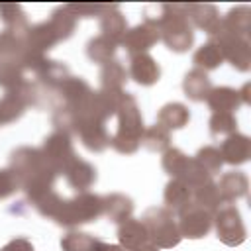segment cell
<instances>
[{"label":"cell","instance_id":"1","mask_svg":"<svg viewBox=\"0 0 251 251\" xmlns=\"http://www.w3.org/2000/svg\"><path fill=\"white\" fill-rule=\"evenodd\" d=\"M10 169L18 176L20 186L31 204L53 190L57 173L45 161L41 149L18 147L10 155Z\"/></svg>","mask_w":251,"mask_h":251},{"label":"cell","instance_id":"2","mask_svg":"<svg viewBox=\"0 0 251 251\" xmlns=\"http://www.w3.org/2000/svg\"><path fill=\"white\" fill-rule=\"evenodd\" d=\"M76 16L69 10V6H59L51 12V18L45 22H39L35 25H27L22 31L24 43L29 53L33 55H45L49 49H53L57 43L69 39L76 27Z\"/></svg>","mask_w":251,"mask_h":251},{"label":"cell","instance_id":"3","mask_svg":"<svg viewBox=\"0 0 251 251\" xmlns=\"http://www.w3.org/2000/svg\"><path fill=\"white\" fill-rule=\"evenodd\" d=\"M157 14L149 16L157 22L159 37L175 53H184L194 43V31L186 18L184 4H159L151 6Z\"/></svg>","mask_w":251,"mask_h":251},{"label":"cell","instance_id":"4","mask_svg":"<svg viewBox=\"0 0 251 251\" xmlns=\"http://www.w3.org/2000/svg\"><path fill=\"white\" fill-rule=\"evenodd\" d=\"M116 118H118V127L110 137V145L122 155H133L139 149L141 137L145 131L143 116L133 94L129 92L126 94L124 102L116 112Z\"/></svg>","mask_w":251,"mask_h":251},{"label":"cell","instance_id":"5","mask_svg":"<svg viewBox=\"0 0 251 251\" xmlns=\"http://www.w3.org/2000/svg\"><path fill=\"white\" fill-rule=\"evenodd\" d=\"M104 214V200L98 194L92 192H78L76 196L65 200L59 198L57 206L51 212V220H55L59 226L65 227H76L88 222L98 220Z\"/></svg>","mask_w":251,"mask_h":251},{"label":"cell","instance_id":"6","mask_svg":"<svg viewBox=\"0 0 251 251\" xmlns=\"http://www.w3.org/2000/svg\"><path fill=\"white\" fill-rule=\"evenodd\" d=\"M141 224L145 226L147 241L153 243L157 249H173L182 239L173 212L167 210L165 206L147 208L145 214L141 216Z\"/></svg>","mask_w":251,"mask_h":251},{"label":"cell","instance_id":"7","mask_svg":"<svg viewBox=\"0 0 251 251\" xmlns=\"http://www.w3.org/2000/svg\"><path fill=\"white\" fill-rule=\"evenodd\" d=\"M161 165H163V171L167 175H171L173 178H178L182 182H186L190 188L210 180L212 176L194 161V157H188L184 155L180 149L176 147H169L165 153H163V159H161Z\"/></svg>","mask_w":251,"mask_h":251},{"label":"cell","instance_id":"8","mask_svg":"<svg viewBox=\"0 0 251 251\" xmlns=\"http://www.w3.org/2000/svg\"><path fill=\"white\" fill-rule=\"evenodd\" d=\"M41 96H43V92L29 78L20 88H16L12 92H6L0 98V126L16 122L25 112L27 106H39V98Z\"/></svg>","mask_w":251,"mask_h":251},{"label":"cell","instance_id":"9","mask_svg":"<svg viewBox=\"0 0 251 251\" xmlns=\"http://www.w3.org/2000/svg\"><path fill=\"white\" fill-rule=\"evenodd\" d=\"M212 224L216 226L218 239L227 247H237L247 239V229L235 204H222L212 214Z\"/></svg>","mask_w":251,"mask_h":251},{"label":"cell","instance_id":"10","mask_svg":"<svg viewBox=\"0 0 251 251\" xmlns=\"http://www.w3.org/2000/svg\"><path fill=\"white\" fill-rule=\"evenodd\" d=\"M210 39L218 45L224 61H227L235 71L247 73L251 69V45H249V37H241V35L224 31V29H218Z\"/></svg>","mask_w":251,"mask_h":251},{"label":"cell","instance_id":"11","mask_svg":"<svg viewBox=\"0 0 251 251\" xmlns=\"http://www.w3.org/2000/svg\"><path fill=\"white\" fill-rule=\"evenodd\" d=\"M41 153H43L45 161L51 165V169L57 173V176L65 175V171L76 159L71 135L67 131H61V129H55L53 133H49L45 137V141L41 145Z\"/></svg>","mask_w":251,"mask_h":251},{"label":"cell","instance_id":"12","mask_svg":"<svg viewBox=\"0 0 251 251\" xmlns=\"http://www.w3.org/2000/svg\"><path fill=\"white\" fill-rule=\"evenodd\" d=\"M159 29H157V22L149 16H145V20L133 27H127L124 39H122V47L129 53V55H139V53H147L157 41H159Z\"/></svg>","mask_w":251,"mask_h":251},{"label":"cell","instance_id":"13","mask_svg":"<svg viewBox=\"0 0 251 251\" xmlns=\"http://www.w3.org/2000/svg\"><path fill=\"white\" fill-rule=\"evenodd\" d=\"M176 226H178V231L182 237L200 239V237L208 235V231L212 229V212H208L192 202L178 212Z\"/></svg>","mask_w":251,"mask_h":251},{"label":"cell","instance_id":"14","mask_svg":"<svg viewBox=\"0 0 251 251\" xmlns=\"http://www.w3.org/2000/svg\"><path fill=\"white\" fill-rule=\"evenodd\" d=\"M127 76L139 86H153L161 78V67L149 53H139L129 57Z\"/></svg>","mask_w":251,"mask_h":251},{"label":"cell","instance_id":"15","mask_svg":"<svg viewBox=\"0 0 251 251\" xmlns=\"http://www.w3.org/2000/svg\"><path fill=\"white\" fill-rule=\"evenodd\" d=\"M222 161L227 165H243L251 157V139L239 131L224 137L222 145L218 147Z\"/></svg>","mask_w":251,"mask_h":251},{"label":"cell","instance_id":"16","mask_svg":"<svg viewBox=\"0 0 251 251\" xmlns=\"http://www.w3.org/2000/svg\"><path fill=\"white\" fill-rule=\"evenodd\" d=\"M186 18L190 25H196L210 37L220 29V14L214 4H184Z\"/></svg>","mask_w":251,"mask_h":251},{"label":"cell","instance_id":"17","mask_svg":"<svg viewBox=\"0 0 251 251\" xmlns=\"http://www.w3.org/2000/svg\"><path fill=\"white\" fill-rule=\"evenodd\" d=\"M216 184H218V192L224 204H233L235 200L247 196V190H249V178L241 171L224 173L220 176V182Z\"/></svg>","mask_w":251,"mask_h":251},{"label":"cell","instance_id":"18","mask_svg":"<svg viewBox=\"0 0 251 251\" xmlns=\"http://www.w3.org/2000/svg\"><path fill=\"white\" fill-rule=\"evenodd\" d=\"M100 35L108 37L110 41H114L116 45L122 43L126 31H127V22L126 16L120 12L118 4H108L106 10L100 16Z\"/></svg>","mask_w":251,"mask_h":251},{"label":"cell","instance_id":"19","mask_svg":"<svg viewBox=\"0 0 251 251\" xmlns=\"http://www.w3.org/2000/svg\"><path fill=\"white\" fill-rule=\"evenodd\" d=\"M69 182V186L76 188L78 192H86L94 182H96V169L94 165H90L88 161H82V159H75L73 165L65 171L63 175Z\"/></svg>","mask_w":251,"mask_h":251},{"label":"cell","instance_id":"20","mask_svg":"<svg viewBox=\"0 0 251 251\" xmlns=\"http://www.w3.org/2000/svg\"><path fill=\"white\" fill-rule=\"evenodd\" d=\"M206 104L210 106L212 114L214 112H229V114H233V110H237L241 106L239 90H235L231 86H212V90L206 96Z\"/></svg>","mask_w":251,"mask_h":251},{"label":"cell","instance_id":"21","mask_svg":"<svg viewBox=\"0 0 251 251\" xmlns=\"http://www.w3.org/2000/svg\"><path fill=\"white\" fill-rule=\"evenodd\" d=\"M163 200H165V208L171 210L173 214L180 212L182 208H186L188 204H192V188L178 180V178H171L165 186V192H163Z\"/></svg>","mask_w":251,"mask_h":251},{"label":"cell","instance_id":"22","mask_svg":"<svg viewBox=\"0 0 251 251\" xmlns=\"http://www.w3.org/2000/svg\"><path fill=\"white\" fill-rule=\"evenodd\" d=\"M220 29L241 35V37H249V31H251V10H249V6L231 8L220 20Z\"/></svg>","mask_w":251,"mask_h":251},{"label":"cell","instance_id":"23","mask_svg":"<svg viewBox=\"0 0 251 251\" xmlns=\"http://www.w3.org/2000/svg\"><path fill=\"white\" fill-rule=\"evenodd\" d=\"M182 90H184V96L190 98L192 102H204L208 92L212 90L210 76L200 69H192L182 78Z\"/></svg>","mask_w":251,"mask_h":251},{"label":"cell","instance_id":"24","mask_svg":"<svg viewBox=\"0 0 251 251\" xmlns=\"http://www.w3.org/2000/svg\"><path fill=\"white\" fill-rule=\"evenodd\" d=\"M27 78H29V76H27V73H25L24 61L0 59V86H2L6 92H12V90L20 88Z\"/></svg>","mask_w":251,"mask_h":251},{"label":"cell","instance_id":"25","mask_svg":"<svg viewBox=\"0 0 251 251\" xmlns=\"http://www.w3.org/2000/svg\"><path fill=\"white\" fill-rule=\"evenodd\" d=\"M190 122V112L184 104L180 102H169L165 104L159 114H157V124L163 126L165 129L173 131V129H182L186 124Z\"/></svg>","mask_w":251,"mask_h":251},{"label":"cell","instance_id":"26","mask_svg":"<svg viewBox=\"0 0 251 251\" xmlns=\"http://www.w3.org/2000/svg\"><path fill=\"white\" fill-rule=\"evenodd\" d=\"M118 241H120V247H124L126 251L147 243V231L141 220H135V218L124 220L118 227Z\"/></svg>","mask_w":251,"mask_h":251},{"label":"cell","instance_id":"27","mask_svg":"<svg viewBox=\"0 0 251 251\" xmlns=\"http://www.w3.org/2000/svg\"><path fill=\"white\" fill-rule=\"evenodd\" d=\"M104 200V214L110 218V222L122 224L124 220L131 218L133 212V200L122 192H112L108 196H102Z\"/></svg>","mask_w":251,"mask_h":251},{"label":"cell","instance_id":"28","mask_svg":"<svg viewBox=\"0 0 251 251\" xmlns=\"http://www.w3.org/2000/svg\"><path fill=\"white\" fill-rule=\"evenodd\" d=\"M192 202H194L196 206H200V208L212 212V214L224 204L222 198H220V192H218V184H216L212 178L192 188Z\"/></svg>","mask_w":251,"mask_h":251},{"label":"cell","instance_id":"29","mask_svg":"<svg viewBox=\"0 0 251 251\" xmlns=\"http://www.w3.org/2000/svg\"><path fill=\"white\" fill-rule=\"evenodd\" d=\"M192 63H194V69H200V71L206 73V71L218 69V67L224 63V57H222L218 45H216L212 39H208L206 43H202V45L194 51Z\"/></svg>","mask_w":251,"mask_h":251},{"label":"cell","instance_id":"30","mask_svg":"<svg viewBox=\"0 0 251 251\" xmlns=\"http://www.w3.org/2000/svg\"><path fill=\"white\" fill-rule=\"evenodd\" d=\"M127 78L129 76H127V71L122 65V61L112 59L106 65H102V71H100V88L122 90Z\"/></svg>","mask_w":251,"mask_h":251},{"label":"cell","instance_id":"31","mask_svg":"<svg viewBox=\"0 0 251 251\" xmlns=\"http://www.w3.org/2000/svg\"><path fill=\"white\" fill-rule=\"evenodd\" d=\"M116 49H118V45L114 41H110L108 37H104V35H96L86 43L88 59L92 63H98V65H106L108 61H112L114 55H116Z\"/></svg>","mask_w":251,"mask_h":251},{"label":"cell","instance_id":"32","mask_svg":"<svg viewBox=\"0 0 251 251\" xmlns=\"http://www.w3.org/2000/svg\"><path fill=\"white\" fill-rule=\"evenodd\" d=\"M141 145L153 153H165L171 147V131L159 124L145 127L143 137H141Z\"/></svg>","mask_w":251,"mask_h":251},{"label":"cell","instance_id":"33","mask_svg":"<svg viewBox=\"0 0 251 251\" xmlns=\"http://www.w3.org/2000/svg\"><path fill=\"white\" fill-rule=\"evenodd\" d=\"M208 126H210V133L214 137H227L237 131V120L229 112H214Z\"/></svg>","mask_w":251,"mask_h":251},{"label":"cell","instance_id":"34","mask_svg":"<svg viewBox=\"0 0 251 251\" xmlns=\"http://www.w3.org/2000/svg\"><path fill=\"white\" fill-rule=\"evenodd\" d=\"M0 20L6 25V29L22 31L29 25L25 20V12L20 4H0Z\"/></svg>","mask_w":251,"mask_h":251},{"label":"cell","instance_id":"35","mask_svg":"<svg viewBox=\"0 0 251 251\" xmlns=\"http://www.w3.org/2000/svg\"><path fill=\"white\" fill-rule=\"evenodd\" d=\"M194 161H196L210 176L216 175V173H220V169H222V165H224L222 155H220L218 147H214V145H206V147L198 149V153L194 155Z\"/></svg>","mask_w":251,"mask_h":251},{"label":"cell","instance_id":"36","mask_svg":"<svg viewBox=\"0 0 251 251\" xmlns=\"http://www.w3.org/2000/svg\"><path fill=\"white\" fill-rule=\"evenodd\" d=\"M20 180L18 176L14 175L12 169H0V200L16 194L20 190Z\"/></svg>","mask_w":251,"mask_h":251},{"label":"cell","instance_id":"37","mask_svg":"<svg viewBox=\"0 0 251 251\" xmlns=\"http://www.w3.org/2000/svg\"><path fill=\"white\" fill-rule=\"evenodd\" d=\"M69 10L78 18H100L108 4H67Z\"/></svg>","mask_w":251,"mask_h":251},{"label":"cell","instance_id":"38","mask_svg":"<svg viewBox=\"0 0 251 251\" xmlns=\"http://www.w3.org/2000/svg\"><path fill=\"white\" fill-rule=\"evenodd\" d=\"M0 251H35V249H33V245H31L29 239H25V237H16V239L8 241Z\"/></svg>","mask_w":251,"mask_h":251},{"label":"cell","instance_id":"39","mask_svg":"<svg viewBox=\"0 0 251 251\" xmlns=\"http://www.w3.org/2000/svg\"><path fill=\"white\" fill-rule=\"evenodd\" d=\"M88 251H126V249H124V247H120V245L106 243V241H102V239L94 237V239H92V243H90V247H88Z\"/></svg>","mask_w":251,"mask_h":251},{"label":"cell","instance_id":"40","mask_svg":"<svg viewBox=\"0 0 251 251\" xmlns=\"http://www.w3.org/2000/svg\"><path fill=\"white\" fill-rule=\"evenodd\" d=\"M249 90H251V84L245 82L243 88L239 90V98H241V104H251V96H249Z\"/></svg>","mask_w":251,"mask_h":251},{"label":"cell","instance_id":"41","mask_svg":"<svg viewBox=\"0 0 251 251\" xmlns=\"http://www.w3.org/2000/svg\"><path fill=\"white\" fill-rule=\"evenodd\" d=\"M129 251H159V249H157L153 243H149V241H147V243L137 245V247H133V249H129Z\"/></svg>","mask_w":251,"mask_h":251}]
</instances>
